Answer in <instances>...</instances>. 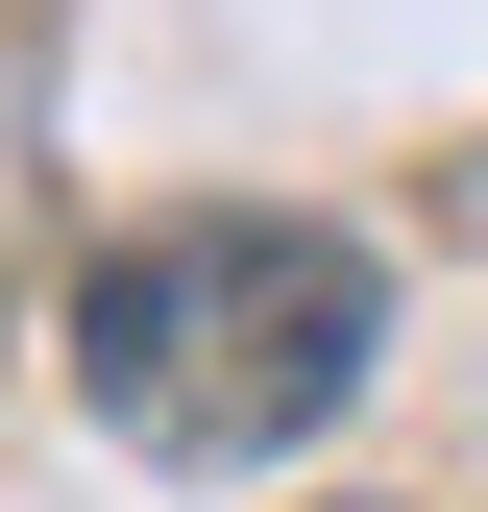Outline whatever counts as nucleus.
<instances>
[{
  "label": "nucleus",
  "mask_w": 488,
  "mask_h": 512,
  "mask_svg": "<svg viewBox=\"0 0 488 512\" xmlns=\"http://www.w3.org/2000/svg\"><path fill=\"white\" fill-rule=\"evenodd\" d=\"M74 415L122 439V464H293L318 415H366V366H391V269H366L342 220H293V196H196V220H122L98 269H74Z\"/></svg>",
  "instance_id": "f257e3e1"
}]
</instances>
